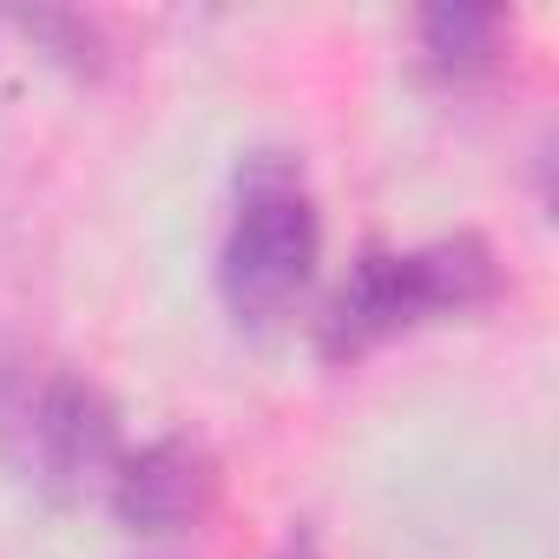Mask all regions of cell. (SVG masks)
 <instances>
[{"label":"cell","instance_id":"1","mask_svg":"<svg viewBox=\"0 0 559 559\" xmlns=\"http://www.w3.org/2000/svg\"><path fill=\"white\" fill-rule=\"evenodd\" d=\"M323 263V211L290 152H250L230 185V217L217 243V297L237 323H284Z\"/></svg>","mask_w":559,"mask_h":559},{"label":"cell","instance_id":"2","mask_svg":"<svg viewBox=\"0 0 559 559\" xmlns=\"http://www.w3.org/2000/svg\"><path fill=\"white\" fill-rule=\"evenodd\" d=\"M500 297V263L480 237H435L408 250H362L330 297L323 317V356L349 362L395 336H415L428 323L474 317Z\"/></svg>","mask_w":559,"mask_h":559},{"label":"cell","instance_id":"3","mask_svg":"<svg viewBox=\"0 0 559 559\" xmlns=\"http://www.w3.org/2000/svg\"><path fill=\"white\" fill-rule=\"evenodd\" d=\"M0 454L47 500L106 493L126 441L112 402L73 369H34L27 356H0Z\"/></svg>","mask_w":559,"mask_h":559},{"label":"cell","instance_id":"4","mask_svg":"<svg viewBox=\"0 0 559 559\" xmlns=\"http://www.w3.org/2000/svg\"><path fill=\"white\" fill-rule=\"evenodd\" d=\"M211 493H217V467L185 435H158L145 448H126L112 480H106V507L132 533H185L211 513Z\"/></svg>","mask_w":559,"mask_h":559},{"label":"cell","instance_id":"5","mask_svg":"<svg viewBox=\"0 0 559 559\" xmlns=\"http://www.w3.org/2000/svg\"><path fill=\"white\" fill-rule=\"evenodd\" d=\"M493 47H500V14L493 8H428L421 14V53L448 80H467V73L493 67Z\"/></svg>","mask_w":559,"mask_h":559},{"label":"cell","instance_id":"6","mask_svg":"<svg viewBox=\"0 0 559 559\" xmlns=\"http://www.w3.org/2000/svg\"><path fill=\"white\" fill-rule=\"evenodd\" d=\"M276 559H323V552H317V539H310V533H297V539H290L284 552H276Z\"/></svg>","mask_w":559,"mask_h":559}]
</instances>
